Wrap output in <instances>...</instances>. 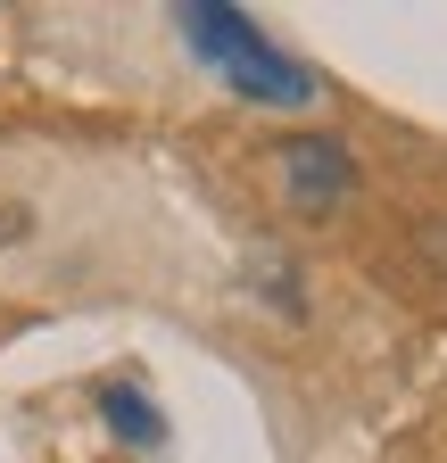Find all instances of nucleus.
I'll return each instance as SVG.
<instances>
[{
  "label": "nucleus",
  "instance_id": "obj_1",
  "mask_svg": "<svg viewBox=\"0 0 447 463\" xmlns=\"http://www.w3.org/2000/svg\"><path fill=\"white\" fill-rule=\"evenodd\" d=\"M175 25H183V50L191 58H207V67L233 83L241 99H265V108H307L315 99V75L299 67V58H282L233 0H183L175 9Z\"/></svg>",
  "mask_w": 447,
  "mask_h": 463
},
{
  "label": "nucleus",
  "instance_id": "obj_2",
  "mask_svg": "<svg viewBox=\"0 0 447 463\" xmlns=\"http://www.w3.org/2000/svg\"><path fill=\"white\" fill-rule=\"evenodd\" d=\"M273 183H282V199L299 215H331V207H348V191H357V157H348V141H331V133H290L282 149H273Z\"/></svg>",
  "mask_w": 447,
  "mask_h": 463
},
{
  "label": "nucleus",
  "instance_id": "obj_3",
  "mask_svg": "<svg viewBox=\"0 0 447 463\" xmlns=\"http://www.w3.org/2000/svg\"><path fill=\"white\" fill-rule=\"evenodd\" d=\"M100 414H108V430H117L125 447H166V422H157V405H149L133 381H108V389H100Z\"/></svg>",
  "mask_w": 447,
  "mask_h": 463
},
{
  "label": "nucleus",
  "instance_id": "obj_4",
  "mask_svg": "<svg viewBox=\"0 0 447 463\" xmlns=\"http://www.w3.org/2000/svg\"><path fill=\"white\" fill-rule=\"evenodd\" d=\"M414 249H423V257L447 273V215H423V223H414Z\"/></svg>",
  "mask_w": 447,
  "mask_h": 463
}]
</instances>
